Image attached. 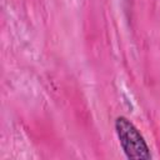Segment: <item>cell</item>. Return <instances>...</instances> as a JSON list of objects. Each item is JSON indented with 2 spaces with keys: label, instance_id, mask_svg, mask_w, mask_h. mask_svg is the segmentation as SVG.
<instances>
[{
  "label": "cell",
  "instance_id": "obj_1",
  "mask_svg": "<svg viewBox=\"0 0 160 160\" xmlns=\"http://www.w3.org/2000/svg\"><path fill=\"white\" fill-rule=\"evenodd\" d=\"M115 131L119 138V142L129 159H151L150 149L138 130V128L125 116H119L115 120Z\"/></svg>",
  "mask_w": 160,
  "mask_h": 160
}]
</instances>
